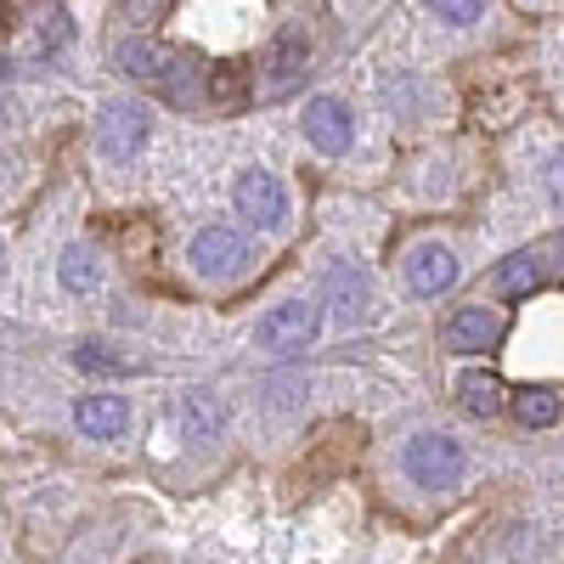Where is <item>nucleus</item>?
Wrapping results in <instances>:
<instances>
[{"mask_svg": "<svg viewBox=\"0 0 564 564\" xmlns=\"http://www.w3.org/2000/svg\"><path fill=\"white\" fill-rule=\"evenodd\" d=\"M547 193H553V204L564 209V153H553V164H547Z\"/></svg>", "mask_w": 564, "mask_h": 564, "instance_id": "5701e85b", "label": "nucleus"}, {"mask_svg": "<svg viewBox=\"0 0 564 564\" xmlns=\"http://www.w3.org/2000/svg\"><path fill=\"white\" fill-rule=\"evenodd\" d=\"M305 135H311V148L316 153H350V141H356V119L339 97H316L305 102Z\"/></svg>", "mask_w": 564, "mask_h": 564, "instance_id": "6e6552de", "label": "nucleus"}, {"mask_svg": "<svg viewBox=\"0 0 564 564\" xmlns=\"http://www.w3.org/2000/svg\"><path fill=\"white\" fill-rule=\"evenodd\" d=\"M0 79H7V57H0Z\"/></svg>", "mask_w": 564, "mask_h": 564, "instance_id": "b1692460", "label": "nucleus"}, {"mask_svg": "<svg viewBox=\"0 0 564 564\" xmlns=\"http://www.w3.org/2000/svg\"><path fill=\"white\" fill-rule=\"evenodd\" d=\"M181 417H186V441H215L220 430H226V406L209 395V390H193V395H186L181 401Z\"/></svg>", "mask_w": 564, "mask_h": 564, "instance_id": "dca6fc26", "label": "nucleus"}, {"mask_svg": "<svg viewBox=\"0 0 564 564\" xmlns=\"http://www.w3.org/2000/svg\"><path fill=\"white\" fill-rule=\"evenodd\" d=\"M141 141H148V108H141V102L119 97V102H108V108L97 113V148H102L108 159L141 153Z\"/></svg>", "mask_w": 564, "mask_h": 564, "instance_id": "423d86ee", "label": "nucleus"}, {"mask_svg": "<svg viewBox=\"0 0 564 564\" xmlns=\"http://www.w3.org/2000/svg\"><path fill=\"white\" fill-rule=\"evenodd\" d=\"M23 29H29L23 45H29V57H34V63H40V57H57L63 45H68V34H74V23H68L63 7H34Z\"/></svg>", "mask_w": 564, "mask_h": 564, "instance_id": "ddd939ff", "label": "nucleus"}, {"mask_svg": "<svg viewBox=\"0 0 564 564\" xmlns=\"http://www.w3.org/2000/svg\"><path fill=\"white\" fill-rule=\"evenodd\" d=\"M316 327H322V305H316V300H289V305H271V311L260 316L254 339H260V350H271V356H294V350H305V345L316 339Z\"/></svg>", "mask_w": 564, "mask_h": 564, "instance_id": "20e7f679", "label": "nucleus"}, {"mask_svg": "<svg viewBox=\"0 0 564 564\" xmlns=\"http://www.w3.org/2000/svg\"><path fill=\"white\" fill-rule=\"evenodd\" d=\"M327 305H334V322H339V327L367 322V311H372L367 271H361V265H350V260H339L334 271H327Z\"/></svg>", "mask_w": 564, "mask_h": 564, "instance_id": "9d476101", "label": "nucleus"}, {"mask_svg": "<svg viewBox=\"0 0 564 564\" xmlns=\"http://www.w3.org/2000/svg\"><path fill=\"white\" fill-rule=\"evenodd\" d=\"M164 12V0H119V23L130 29V23H153Z\"/></svg>", "mask_w": 564, "mask_h": 564, "instance_id": "4be33fe9", "label": "nucleus"}, {"mask_svg": "<svg viewBox=\"0 0 564 564\" xmlns=\"http://www.w3.org/2000/svg\"><path fill=\"white\" fill-rule=\"evenodd\" d=\"M457 395H463V406L475 412V417H497V412L508 406V384L497 379L491 367H475V372H463V379H457Z\"/></svg>", "mask_w": 564, "mask_h": 564, "instance_id": "4468645a", "label": "nucleus"}, {"mask_svg": "<svg viewBox=\"0 0 564 564\" xmlns=\"http://www.w3.org/2000/svg\"><path fill=\"white\" fill-rule=\"evenodd\" d=\"M113 63H119L130 79H148V85L170 90L175 102H186V85H181V52H170L164 40H153V34H130V40H119V45H113Z\"/></svg>", "mask_w": 564, "mask_h": 564, "instance_id": "f03ea898", "label": "nucleus"}, {"mask_svg": "<svg viewBox=\"0 0 564 564\" xmlns=\"http://www.w3.org/2000/svg\"><path fill=\"white\" fill-rule=\"evenodd\" d=\"M231 204H238V215L260 231H276L282 220H289V193H282V181L271 170H243L238 186H231Z\"/></svg>", "mask_w": 564, "mask_h": 564, "instance_id": "39448f33", "label": "nucleus"}, {"mask_svg": "<svg viewBox=\"0 0 564 564\" xmlns=\"http://www.w3.org/2000/svg\"><path fill=\"white\" fill-rule=\"evenodd\" d=\"M209 97H215L220 108H238V102L249 97L243 68H238V63H215V68H209Z\"/></svg>", "mask_w": 564, "mask_h": 564, "instance_id": "6ab92c4d", "label": "nucleus"}, {"mask_svg": "<svg viewBox=\"0 0 564 564\" xmlns=\"http://www.w3.org/2000/svg\"><path fill=\"white\" fill-rule=\"evenodd\" d=\"M74 423H79V435H90V441H113V435H124V423H130V401L124 395H85L74 406Z\"/></svg>", "mask_w": 564, "mask_h": 564, "instance_id": "f8f14e48", "label": "nucleus"}, {"mask_svg": "<svg viewBox=\"0 0 564 564\" xmlns=\"http://www.w3.org/2000/svg\"><path fill=\"white\" fill-rule=\"evenodd\" d=\"M74 367H79V372H124L130 361L113 356V350L97 345V339H85V345H74Z\"/></svg>", "mask_w": 564, "mask_h": 564, "instance_id": "aec40b11", "label": "nucleus"}, {"mask_svg": "<svg viewBox=\"0 0 564 564\" xmlns=\"http://www.w3.org/2000/svg\"><path fill=\"white\" fill-rule=\"evenodd\" d=\"M186 260H193V271L209 276V282H231V276L249 271L254 249H249V238L238 226H204L193 238V249H186Z\"/></svg>", "mask_w": 564, "mask_h": 564, "instance_id": "7ed1b4c3", "label": "nucleus"}, {"mask_svg": "<svg viewBox=\"0 0 564 564\" xmlns=\"http://www.w3.org/2000/svg\"><path fill=\"white\" fill-rule=\"evenodd\" d=\"M502 339V316L486 311V305H463L446 316V350H463V356H475V350H491Z\"/></svg>", "mask_w": 564, "mask_h": 564, "instance_id": "9b49d317", "label": "nucleus"}, {"mask_svg": "<svg viewBox=\"0 0 564 564\" xmlns=\"http://www.w3.org/2000/svg\"><path fill=\"white\" fill-rule=\"evenodd\" d=\"M452 282H457V254H452L446 243L412 249V260H406V289H412L417 300H441Z\"/></svg>", "mask_w": 564, "mask_h": 564, "instance_id": "1a4fd4ad", "label": "nucleus"}, {"mask_svg": "<svg viewBox=\"0 0 564 564\" xmlns=\"http://www.w3.org/2000/svg\"><path fill=\"white\" fill-rule=\"evenodd\" d=\"M430 7H435V12L446 18V23H475L486 0H430Z\"/></svg>", "mask_w": 564, "mask_h": 564, "instance_id": "412c9836", "label": "nucleus"}, {"mask_svg": "<svg viewBox=\"0 0 564 564\" xmlns=\"http://www.w3.org/2000/svg\"><path fill=\"white\" fill-rule=\"evenodd\" d=\"M57 276H63V289L68 294H97L102 289V265H97V254L90 249H63V260H57Z\"/></svg>", "mask_w": 564, "mask_h": 564, "instance_id": "f3484780", "label": "nucleus"}, {"mask_svg": "<svg viewBox=\"0 0 564 564\" xmlns=\"http://www.w3.org/2000/svg\"><path fill=\"white\" fill-rule=\"evenodd\" d=\"M542 282V271H536V254H513V260H502L497 265V276H491V294L497 300H520V294H531Z\"/></svg>", "mask_w": 564, "mask_h": 564, "instance_id": "a211bd4d", "label": "nucleus"}, {"mask_svg": "<svg viewBox=\"0 0 564 564\" xmlns=\"http://www.w3.org/2000/svg\"><path fill=\"white\" fill-rule=\"evenodd\" d=\"M305 63H311V34H305L300 23L276 29L271 45H265V57H260V79H265V90H289V85L305 74Z\"/></svg>", "mask_w": 564, "mask_h": 564, "instance_id": "0eeeda50", "label": "nucleus"}, {"mask_svg": "<svg viewBox=\"0 0 564 564\" xmlns=\"http://www.w3.org/2000/svg\"><path fill=\"white\" fill-rule=\"evenodd\" d=\"M401 468H406V480H412V486H423V491H446V486L463 480L468 457H463V446H457L452 435H412L406 452H401Z\"/></svg>", "mask_w": 564, "mask_h": 564, "instance_id": "f257e3e1", "label": "nucleus"}, {"mask_svg": "<svg viewBox=\"0 0 564 564\" xmlns=\"http://www.w3.org/2000/svg\"><path fill=\"white\" fill-rule=\"evenodd\" d=\"M508 412L520 417L525 430H553L558 412H564V401H558L553 390H542V384H525V390H508Z\"/></svg>", "mask_w": 564, "mask_h": 564, "instance_id": "2eb2a0df", "label": "nucleus"}]
</instances>
